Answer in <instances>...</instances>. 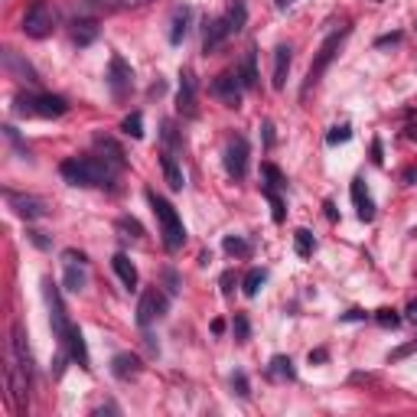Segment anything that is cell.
<instances>
[{
    "label": "cell",
    "mask_w": 417,
    "mask_h": 417,
    "mask_svg": "<svg viewBox=\"0 0 417 417\" xmlns=\"http://www.w3.org/2000/svg\"><path fill=\"white\" fill-rule=\"evenodd\" d=\"M163 140L170 147H179V137H176V128H173V121H163Z\"/></svg>",
    "instance_id": "37"
},
{
    "label": "cell",
    "mask_w": 417,
    "mask_h": 417,
    "mask_svg": "<svg viewBox=\"0 0 417 417\" xmlns=\"http://www.w3.org/2000/svg\"><path fill=\"white\" fill-rule=\"evenodd\" d=\"M147 199H150V209H154L157 222H160V235H163V245L167 251H179V248L186 245V229H183V219L176 215L170 199L157 196L154 189H147Z\"/></svg>",
    "instance_id": "2"
},
{
    "label": "cell",
    "mask_w": 417,
    "mask_h": 417,
    "mask_svg": "<svg viewBox=\"0 0 417 417\" xmlns=\"http://www.w3.org/2000/svg\"><path fill=\"white\" fill-rule=\"evenodd\" d=\"M163 277H167V284H170V294H176V290H179L176 274H173V271H167V274H163Z\"/></svg>",
    "instance_id": "39"
},
{
    "label": "cell",
    "mask_w": 417,
    "mask_h": 417,
    "mask_svg": "<svg viewBox=\"0 0 417 417\" xmlns=\"http://www.w3.org/2000/svg\"><path fill=\"white\" fill-rule=\"evenodd\" d=\"M225 170L231 179H245L248 173V140L241 134H235L225 144Z\"/></svg>",
    "instance_id": "10"
},
{
    "label": "cell",
    "mask_w": 417,
    "mask_h": 417,
    "mask_svg": "<svg viewBox=\"0 0 417 417\" xmlns=\"http://www.w3.org/2000/svg\"><path fill=\"white\" fill-rule=\"evenodd\" d=\"M352 203H356L358 219H365V222H372V219H375V203H372V196H368L365 179H362V176L352 179Z\"/></svg>",
    "instance_id": "14"
},
{
    "label": "cell",
    "mask_w": 417,
    "mask_h": 417,
    "mask_svg": "<svg viewBox=\"0 0 417 417\" xmlns=\"http://www.w3.org/2000/svg\"><path fill=\"white\" fill-rule=\"evenodd\" d=\"M313 362H326V349H316V352H310V365Z\"/></svg>",
    "instance_id": "43"
},
{
    "label": "cell",
    "mask_w": 417,
    "mask_h": 417,
    "mask_svg": "<svg viewBox=\"0 0 417 417\" xmlns=\"http://www.w3.org/2000/svg\"><path fill=\"white\" fill-rule=\"evenodd\" d=\"M30 238H33V245H40V248H46L49 241L43 238V231H30Z\"/></svg>",
    "instance_id": "42"
},
{
    "label": "cell",
    "mask_w": 417,
    "mask_h": 417,
    "mask_svg": "<svg viewBox=\"0 0 417 417\" xmlns=\"http://www.w3.org/2000/svg\"><path fill=\"white\" fill-rule=\"evenodd\" d=\"M222 330H225V323H222V320H212V332H215V336H219Z\"/></svg>",
    "instance_id": "46"
},
{
    "label": "cell",
    "mask_w": 417,
    "mask_h": 417,
    "mask_svg": "<svg viewBox=\"0 0 417 417\" xmlns=\"http://www.w3.org/2000/svg\"><path fill=\"white\" fill-rule=\"evenodd\" d=\"M261 173H264V179H267V183H264V189H271V193H281V189L287 186V179H284V173L277 170L274 163H264V167H261Z\"/></svg>",
    "instance_id": "28"
},
{
    "label": "cell",
    "mask_w": 417,
    "mask_h": 417,
    "mask_svg": "<svg viewBox=\"0 0 417 417\" xmlns=\"http://www.w3.org/2000/svg\"><path fill=\"white\" fill-rule=\"evenodd\" d=\"M274 4H277V7H290V4H294V0H274Z\"/></svg>",
    "instance_id": "47"
},
{
    "label": "cell",
    "mask_w": 417,
    "mask_h": 417,
    "mask_svg": "<svg viewBox=\"0 0 417 417\" xmlns=\"http://www.w3.org/2000/svg\"><path fill=\"white\" fill-rule=\"evenodd\" d=\"M189 23H193V10H189L186 4L173 10V20H170V43H173V46H179L183 40H186Z\"/></svg>",
    "instance_id": "17"
},
{
    "label": "cell",
    "mask_w": 417,
    "mask_h": 417,
    "mask_svg": "<svg viewBox=\"0 0 417 417\" xmlns=\"http://www.w3.org/2000/svg\"><path fill=\"white\" fill-rule=\"evenodd\" d=\"M261 131H264V140H267V147H271L274 144V128H271V124H264Z\"/></svg>",
    "instance_id": "45"
},
{
    "label": "cell",
    "mask_w": 417,
    "mask_h": 417,
    "mask_svg": "<svg viewBox=\"0 0 417 417\" xmlns=\"http://www.w3.org/2000/svg\"><path fill=\"white\" fill-rule=\"evenodd\" d=\"M258 52H255V46L245 52V59H241V72H238V78H241V85L245 88H255L258 85Z\"/></svg>",
    "instance_id": "24"
},
{
    "label": "cell",
    "mask_w": 417,
    "mask_h": 417,
    "mask_svg": "<svg viewBox=\"0 0 417 417\" xmlns=\"http://www.w3.org/2000/svg\"><path fill=\"white\" fill-rule=\"evenodd\" d=\"M241 88L245 85H241L238 72H222V75L212 82V95H219L229 108H238L241 104Z\"/></svg>",
    "instance_id": "11"
},
{
    "label": "cell",
    "mask_w": 417,
    "mask_h": 417,
    "mask_svg": "<svg viewBox=\"0 0 417 417\" xmlns=\"http://www.w3.org/2000/svg\"><path fill=\"white\" fill-rule=\"evenodd\" d=\"M267 378H274V382H294V378H297L294 362H290L287 356H274L271 365H267Z\"/></svg>",
    "instance_id": "23"
},
{
    "label": "cell",
    "mask_w": 417,
    "mask_h": 417,
    "mask_svg": "<svg viewBox=\"0 0 417 417\" xmlns=\"http://www.w3.org/2000/svg\"><path fill=\"white\" fill-rule=\"evenodd\" d=\"M128 4H150V0H128Z\"/></svg>",
    "instance_id": "48"
},
{
    "label": "cell",
    "mask_w": 417,
    "mask_h": 417,
    "mask_svg": "<svg viewBox=\"0 0 417 417\" xmlns=\"http://www.w3.org/2000/svg\"><path fill=\"white\" fill-rule=\"evenodd\" d=\"M111 372H114V378H121V382H131V378L140 375V358L131 356V352H121V356L111 358Z\"/></svg>",
    "instance_id": "16"
},
{
    "label": "cell",
    "mask_w": 417,
    "mask_h": 417,
    "mask_svg": "<svg viewBox=\"0 0 417 417\" xmlns=\"http://www.w3.org/2000/svg\"><path fill=\"white\" fill-rule=\"evenodd\" d=\"M95 150H98V154H102L104 160L114 167V170H121V167L128 163V160H124V150H121V144H114V140H111V137H104V134L95 137Z\"/></svg>",
    "instance_id": "20"
},
{
    "label": "cell",
    "mask_w": 417,
    "mask_h": 417,
    "mask_svg": "<svg viewBox=\"0 0 417 417\" xmlns=\"http://www.w3.org/2000/svg\"><path fill=\"white\" fill-rule=\"evenodd\" d=\"M372 160H375V163H382V144H378V140L372 144Z\"/></svg>",
    "instance_id": "44"
},
{
    "label": "cell",
    "mask_w": 417,
    "mask_h": 417,
    "mask_svg": "<svg viewBox=\"0 0 417 417\" xmlns=\"http://www.w3.org/2000/svg\"><path fill=\"white\" fill-rule=\"evenodd\" d=\"M231 281H235V274H222V294H231Z\"/></svg>",
    "instance_id": "38"
},
{
    "label": "cell",
    "mask_w": 417,
    "mask_h": 417,
    "mask_svg": "<svg viewBox=\"0 0 417 417\" xmlns=\"http://www.w3.org/2000/svg\"><path fill=\"white\" fill-rule=\"evenodd\" d=\"M52 30H56V10H52L46 0H36L23 17V33L30 36V40H46Z\"/></svg>",
    "instance_id": "6"
},
{
    "label": "cell",
    "mask_w": 417,
    "mask_h": 417,
    "mask_svg": "<svg viewBox=\"0 0 417 417\" xmlns=\"http://www.w3.org/2000/svg\"><path fill=\"white\" fill-rule=\"evenodd\" d=\"M294 248H297V255H300V258H310V255H313V248H316L313 231H310V229H297V231H294Z\"/></svg>",
    "instance_id": "27"
},
{
    "label": "cell",
    "mask_w": 417,
    "mask_h": 417,
    "mask_svg": "<svg viewBox=\"0 0 417 417\" xmlns=\"http://www.w3.org/2000/svg\"><path fill=\"white\" fill-rule=\"evenodd\" d=\"M225 20H229L231 36L241 33V30H245V23H248V7H245V0H235V4L229 7V13H225Z\"/></svg>",
    "instance_id": "26"
},
{
    "label": "cell",
    "mask_w": 417,
    "mask_h": 417,
    "mask_svg": "<svg viewBox=\"0 0 417 417\" xmlns=\"http://www.w3.org/2000/svg\"><path fill=\"white\" fill-rule=\"evenodd\" d=\"M222 248H225L229 255H238V258H248V255H251V245H248L245 238H238V235H229V238L222 241Z\"/></svg>",
    "instance_id": "31"
},
{
    "label": "cell",
    "mask_w": 417,
    "mask_h": 417,
    "mask_svg": "<svg viewBox=\"0 0 417 417\" xmlns=\"http://www.w3.org/2000/svg\"><path fill=\"white\" fill-rule=\"evenodd\" d=\"M404 313H408V320H411V323H417V300H411Z\"/></svg>",
    "instance_id": "41"
},
{
    "label": "cell",
    "mask_w": 417,
    "mask_h": 417,
    "mask_svg": "<svg viewBox=\"0 0 417 417\" xmlns=\"http://www.w3.org/2000/svg\"><path fill=\"white\" fill-rule=\"evenodd\" d=\"M4 66H7L10 72H17V75H23L26 82H30V85H40V75L33 72V66L20 59V56H17L13 49H4Z\"/></svg>",
    "instance_id": "21"
},
{
    "label": "cell",
    "mask_w": 417,
    "mask_h": 417,
    "mask_svg": "<svg viewBox=\"0 0 417 417\" xmlns=\"http://www.w3.org/2000/svg\"><path fill=\"white\" fill-rule=\"evenodd\" d=\"M98 36V23L95 20H75L72 23V40H75V46H88Z\"/></svg>",
    "instance_id": "25"
},
{
    "label": "cell",
    "mask_w": 417,
    "mask_h": 417,
    "mask_svg": "<svg viewBox=\"0 0 417 417\" xmlns=\"http://www.w3.org/2000/svg\"><path fill=\"white\" fill-rule=\"evenodd\" d=\"M231 388L238 392V398H251V388H248V378L241 372H235L231 375Z\"/></svg>",
    "instance_id": "34"
},
{
    "label": "cell",
    "mask_w": 417,
    "mask_h": 417,
    "mask_svg": "<svg viewBox=\"0 0 417 417\" xmlns=\"http://www.w3.org/2000/svg\"><path fill=\"white\" fill-rule=\"evenodd\" d=\"M111 267H114V274L121 277L124 287H137V267L131 264V258L124 255V251H118V255L111 258Z\"/></svg>",
    "instance_id": "22"
},
{
    "label": "cell",
    "mask_w": 417,
    "mask_h": 417,
    "mask_svg": "<svg viewBox=\"0 0 417 417\" xmlns=\"http://www.w3.org/2000/svg\"><path fill=\"white\" fill-rule=\"evenodd\" d=\"M121 131H124L128 137H134V140H140V137H144V114H140V111L128 114V118H124V124H121Z\"/></svg>",
    "instance_id": "30"
},
{
    "label": "cell",
    "mask_w": 417,
    "mask_h": 417,
    "mask_svg": "<svg viewBox=\"0 0 417 417\" xmlns=\"http://www.w3.org/2000/svg\"><path fill=\"white\" fill-rule=\"evenodd\" d=\"M167 307H170L167 294H163L160 287H147L144 294H140V303H137V323L140 326L157 323V320L167 313Z\"/></svg>",
    "instance_id": "7"
},
{
    "label": "cell",
    "mask_w": 417,
    "mask_h": 417,
    "mask_svg": "<svg viewBox=\"0 0 417 417\" xmlns=\"http://www.w3.org/2000/svg\"><path fill=\"white\" fill-rule=\"evenodd\" d=\"M264 281H267V271H261V267H255V271L245 274V297H258V290L264 287Z\"/></svg>",
    "instance_id": "29"
},
{
    "label": "cell",
    "mask_w": 417,
    "mask_h": 417,
    "mask_svg": "<svg viewBox=\"0 0 417 417\" xmlns=\"http://www.w3.org/2000/svg\"><path fill=\"white\" fill-rule=\"evenodd\" d=\"M43 294H46V303H49V316H52V332H56V339L59 346L66 349L68 346V336H72V323H68V313L62 307V297H59V287L46 277L43 281Z\"/></svg>",
    "instance_id": "5"
},
{
    "label": "cell",
    "mask_w": 417,
    "mask_h": 417,
    "mask_svg": "<svg viewBox=\"0 0 417 417\" xmlns=\"http://www.w3.org/2000/svg\"><path fill=\"white\" fill-rule=\"evenodd\" d=\"M62 179L68 186H111L114 183V167L104 157H68L59 167Z\"/></svg>",
    "instance_id": "1"
},
{
    "label": "cell",
    "mask_w": 417,
    "mask_h": 417,
    "mask_svg": "<svg viewBox=\"0 0 417 417\" xmlns=\"http://www.w3.org/2000/svg\"><path fill=\"white\" fill-rule=\"evenodd\" d=\"M349 137H352V128H349V124H339V128H332L330 134H326V144H330V147H336V144H346Z\"/></svg>",
    "instance_id": "32"
},
{
    "label": "cell",
    "mask_w": 417,
    "mask_h": 417,
    "mask_svg": "<svg viewBox=\"0 0 417 417\" xmlns=\"http://www.w3.org/2000/svg\"><path fill=\"white\" fill-rule=\"evenodd\" d=\"M176 108L183 118H196L199 114V82H196V75H193V68H183V72H179Z\"/></svg>",
    "instance_id": "9"
},
{
    "label": "cell",
    "mask_w": 417,
    "mask_h": 417,
    "mask_svg": "<svg viewBox=\"0 0 417 417\" xmlns=\"http://www.w3.org/2000/svg\"><path fill=\"white\" fill-rule=\"evenodd\" d=\"M398 40H401V33H392V36H382L375 46H392V43H398Z\"/></svg>",
    "instance_id": "40"
},
{
    "label": "cell",
    "mask_w": 417,
    "mask_h": 417,
    "mask_svg": "<svg viewBox=\"0 0 417 417\" xmlns=\"http://www.w3.org/2000/svg\"><path fill=\"white\" fill-rule=\"evenodd\" d=\"M4 196H7L10 209H13L20 219L33 222V219H43V215H46V203H43V199H36V196H20V193H13V189H7Z\"/></svg>",
    "instance_id": "12"
},
{
    "label": "cell",
    "mask_w": 417,
    "mask_h": 417,
    "mask_svg": "<svg viewBox=\"0 0 417 417\" xmlns=\"http://www.w3.org/2000/svg\"><path fill=\"white\" fill-rule=\"evenodd\" d=\"M375 320H378L382 326H392V330L401 323V316L394 313V310H378V313H375Z\"/></svg>",
    "instance_id": "36"
},
{
    "label": "cell",
    "mask_w": 417,
    "mask_h": 417,
    "mask_svg": "<svg viewBox=\"0 0 417 417\" xmlns=\"http://www.w3.org/2000/svg\"><path fill=\"white\" fill-rule=\"evenodd\" d=\"M229 36H231V30H229V20H225V17L212 20V23H209V30H205L203 52H205V56H209V52H215L222 43H225V40H229Z\"/></svg>",
    "instance_id": "15"
},
{
    "label": "cell",
    "mask_w": 417,
    "mask_h": 417,
    "mask_svg": "<svg viewBox=\"0 0 417 417\" xmlns=\"http://www.w3.org/2000/svg\"><path fill=\"white\" fill-rule=\"evenodd\" d=\"M160 167H163V179H167V186H170L173 193H179V189L186 186V176H183L176 157H173L170 150H163V154H160Z\"/></svg>",
    "instance_id": "18"
},
{
    "label": "cell",
    "mask_w": 417,
    "mask_h": 417,
    "mask_svg": "<svg viewBox=\"0 0 417 417\" xmlns=\"http://www.w3.org/2000/svg\"><path fill=\"white\" fill-rule=\"evenodd\" d=\"M13 111L23 118H62L68 111V102L62 95H43V92H20L13 98Z\"/></svg>",
    "instance_id": "3"
},
{
    "label": "cell",
    "mask_w": 417,
    "mask_h": 417,
    "mask_svg": "<svg viewBox=\"0 0 417 417\" xmlns=\"http://www.w3.org/2000/svg\"><path fill=\"white\" fill-rule=\"evenodd\" d=\"M62 264H66V287L68 290H82L85 287V267H88V258L82 251H72L68 248L62 255Z\"/></svg>",
    "instance_id": "13"
},
{
    "label": "cell",
    "mask_w": 417,
    "mask_h": 417,
    "mask_svg": "<svg viewBox=\"0 0 417 417\" xmlns=\"http://www.w3.org/2000/svg\"><path fill=\"white\" fill-rule=\"evenodd\" d=\"M349 36V26H342L339 33H332L330 40H326L320 49H316V59H313V66H310V72H307V82H303V95L310 92V88H316L320 85V78H323V72L330 68V62L336 59V52H339V46H342V40Z\"/></svg>",
    "instance_id": "4"
},
{
    "label": "cell",
    "mask_w": 417,
    "mask_h": 417,
    "mask_svg": "<svg viewBox=\"0 0 417 417\" xmlns=\"http://www.w3.org/2000/svg\"><path fill=\"white\" fill-rule=\"evenodd\" d=\"M235 336H238V342H248V336H251V326H248V316H235Z\"/></svg>",
    "instance_id": "35"
},
{
    "label": "cell",
    "mask_w": 417,
    "mask_h": 417,
    "mask_svg": "<svg viewBox=\"0 0 417 417\" xmlns=\"http://www.w3.org/2000/svg\"><path fill=\"white\" fill-rule=\"evenodd\" d=\"M264 196H267V203H271V209H274V222H284V199L277 196V193H271V189H264Z\"/></svg>",
    "instance_id": "33"
},
{
    "label": "cell",
    "mask_w": 417,
    "mask_h": 417,
    "mask_svg": "<svg viewBox=\"0 0 417 417\" xmlns=\"http://www.w3.org/2000/svg\"><path fill=\"white\" fill-rule=\"evenodd\" d=\"M287 72H290V46L281 43L274 49V75H271V85L281 92L284 82H287Z\"/></svg>",
    "instance_id": "19"
},
{
    "label": "cell",
    "mask_w": 417,
    "mask_h": 417,
    "mask_svg": "<svg viewBox=\"0 0 417 417\" xmlns=\"http://www.w3.org/2000/svg\"><path fill=\"white\" fill-rule=\"evenodd\" d=\"M108 88H111V95H114V102H124L131 95V88H134V72H131V66L121 59L118 52H114L108 62Z\"/></svg>",
    "instance_id": "8"
}]
</instances>
